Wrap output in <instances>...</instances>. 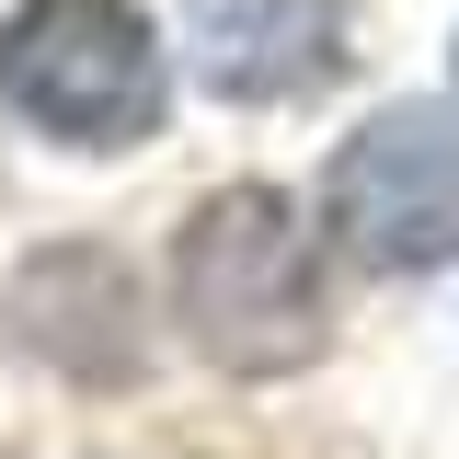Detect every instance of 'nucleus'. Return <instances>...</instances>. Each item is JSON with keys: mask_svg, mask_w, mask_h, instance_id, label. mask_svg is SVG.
Returning a JSON list of instances; mask_svg holds the SVG:
<instances>
[{"mask_svg": "<svg viewBox=\"0 0 459 459\" xmlns=\"http://www.w3.org/2000/svg\"><path fill=\"white\" fill-rule=\"evenodd\" d=\"M0 92L69 150H138L161 126V35L138 0H23L0 23Z\"/></svg>", "mask_w": 459, "mask_h": 459, "instance_id": "f03ea898", "label": "nucleus"}, {"mask_svg": "<svg viewBox=\"0 0 459 459\" xmlns=\"http://www.w3.org/2000/svg\"><path fill=\"white\" fill-rule=\"evenodd\" d=\"M172 310L230 379H276L322 356V253L276 184H219L172 241Z\"/></svg>", "mask_w": 459, "mask_h": 459, "instance_id": "f257e3e1", "label": "nucleus"}, {"mask_svg": "<svg viewBox=\"0 0 459 459\" xmlns=\"http://www.w3.org/2000/svg\"><path fill=\"white\" fill-rule=\"evenodd\" d=\"M184 69L230 104H310L344 69V0H184Z\"/></svg>", "mask_w": 459, "mask_h": 459, "instance_id": "20e7f679", "label": "nucleus"}, {"mask_svg": "<svg viewBox=\"0 0 459 459\" xmlns=\"http://www.w3.org/2000/svg\"><path fill=\"white\" fill-rule=\"evenodd\" d=\"M322 219L368 276H425L459 253V115L391 104L368 115L322 172Z\"/></svg>", "mask_w": 459, "mask_h": 459, "instance_id": "7ed1b4c3", "label": "nucleus"}, {"mask_svg": "<svg viewBox=\"0 0 459 459\" xmlns=\"http://www.w3.org/2000/svg\"><path fill=\"white\" fill-rule=\"evenodd\" d=\"M12 333L35 344L57 379H81V391L138 379V356H150L138 287H126V264L92 253V241H57V253H35V264L12 276Z\"/></svg>", "mask_w": 459, "mask_h": 459, "instance_id": "39448f33", "label": "nucleus"}]
</instances>
